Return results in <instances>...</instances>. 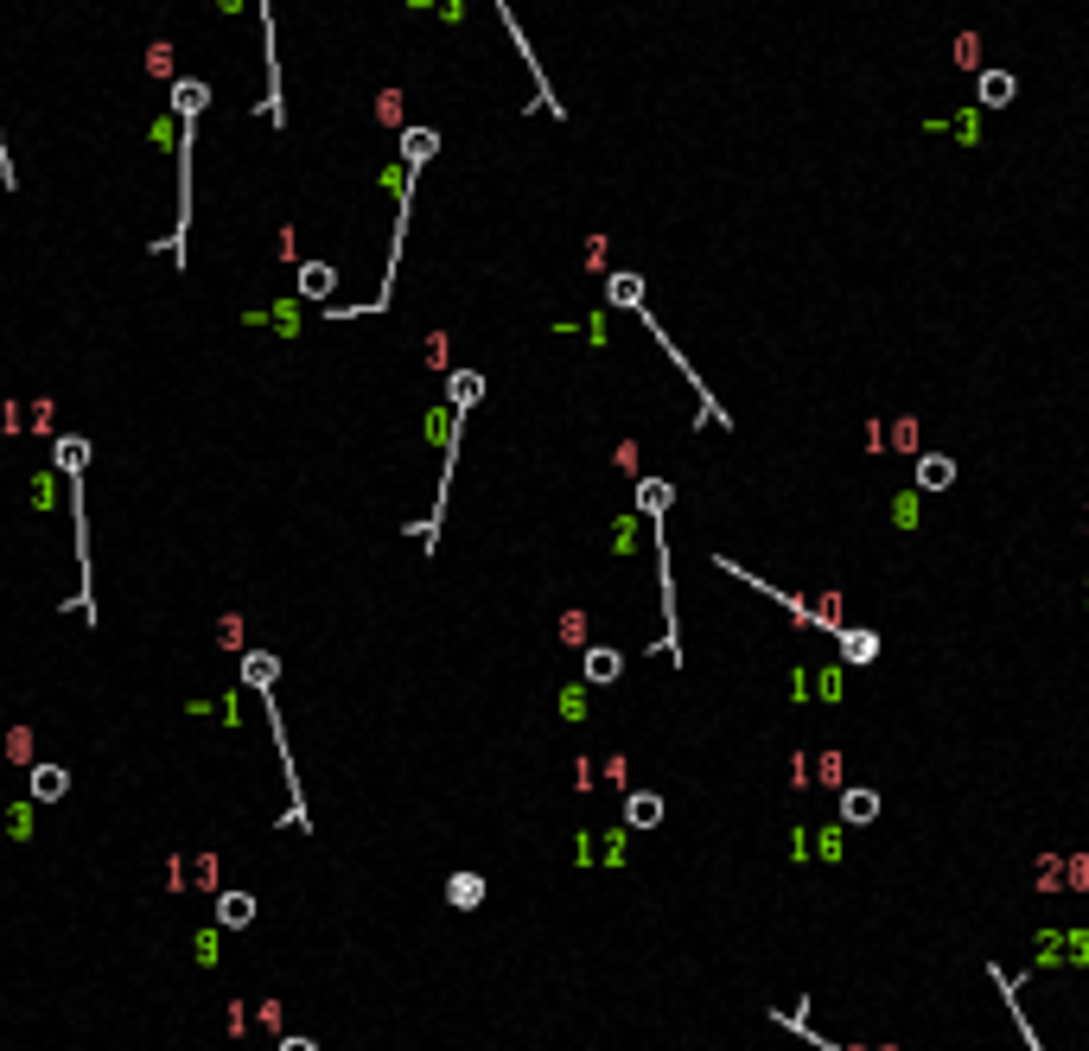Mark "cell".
<instances>
[{
  "label": "cell",
  "instance_id": "cell-1",
  "mask_svg": "<svg viewBox=\"0 0 1089 1051\" xmlns=\"http://www.w3.org/2000/svg\"><path fill=\"white\" fill-rule=\"evenodd\" d=\"M204 102H211V90H204L198 77H172V115H179V230H172V243H166L172 262H185V236H192V147H198Z\"/></svg>",
  "mask_w": 1089,
  "mask_h": 1051
},
{
  "label": "cell",
  "instance_id": "cell-2",
  "mask_svg": "<svg viewBox=\"0 0 1089 1051\" xmlns=\"http://www.w3.org/2000/svg\"><path fill=\"white\" fill-rule=\"evenodd\" d=\"M83 465H90V440L64 434L58 440V472L71 478V523H77V567H83V612H90V516H83Z\"/></svg>",
  "mask_w": 1089,
  "mask_h": 1051
},
{
  "label": "cell",
  "instance_id": "cell-3",
  "mask_svg": "<svg viewBox=\"0 0 1089 1051\" xmlns=\"http://www.w3.org/2000/svg\"><path fill=\"white\" fill-rule=\"evenodd\" d=\"M434 147H440V134H434V128H402V160H408L414 172L434 160Z\"/></svg>",
  "mask_w": 1089,
  "mask_h": 1051
},
{
  "label": "cell",
  "instance_id": "cell-4",
  "mask_svg": "<svg viewBox=\"0 0 1089 1051\" xmlns=\"http://www.w3.org/2000/svg\"><path fill=\"white\" fill-rule=\"evenodd\" d=\"M446 905L478 911L484 905V880H478V873H453V880H446Z\"/></svg>",
  "mask_w": 1089,
  "mask_h": 1051
},
{
  "label": "cell",
  "instance_id": "cell-5",
  "mask_svg": "<svg viewBox=\"0 0 1089 1051\" xmlns=\"http://www.w3.org/2000/svg\"><path fill=\"white\" fill-rule=\"evenodd\" d=\"M64 790H71V771H64V765H39V771H32V797H39V803H58Z\"/></svg>",
  "mask_w": 1089,
  "mask_h": 1051
},
{
  "label": "cell",
  "instance_id": "cell-6",
  "mask_svg": "<svg viewBox=\"0 0 1089 1051\" xmlns=\"http://www.w3.org/2000/svg\"><path fill=\"white\" fill-rule=\"evenodd\" d=\"M625 822H631V829H656V822H663V797H650V790H637V797L625 803Z\"/></svg>",
  "mask_w": 1089,
  "mask_h": 1051
},
{
  "label": "cell",
  "instance_id": "cell-7",
  "mask_svg": "<svg viewBox=\"0 0 1089 1051\" xmlns=\"http://www.w3.org/2000/svg\"><path fill=\"white\" fill-rule=\"evenodd\" d=\"M446 395H453V408H472L484 395V376L478 370H453V376H446Z\"/></svg>",
  "mask_w": 1089,
  "mask_h": 1051
},
{
  "label": "cell",
  "instance_id": "cell-8",
  "mask_svg": "<svg viewBox=\"0 0 1089 1051\" xmlns=\"http://www.w3.org/2000/svg\"><path fill=\"white\" fill-rule=\"evenodd\" d=\"M249 918H255V899H249V892H223V899H217V924L236 930V924H249Z\"/></svg>",
  "mask_w": 1089,
  "mask_h": 1051
},
{
  "label": "cell",
  "instance_id": "cell-9",
  "mask_svg": "<svg viewBox=\"0 0 1089 1051\" xmlns=\"http://www.w3.org/2000/svg\"><path fill=\"white\" fill-rule=\"evenodd\" d=\"M1039 886H1083V860H1045V873H1039Z\"/></svg>",
  "mask_w": 1089,
  "mask_h": 1051
},
{
  "label": "cell",
  "instance_id": "cell-10",
  "mask_svg": "<svg viewBox=\"0 0 1089 1051\" xmlns=\"http://www.w3.org/2000/svg\"><path fill=\"white\" fill-rule=\"evenodd\" d=\"M242 676H249V688L268 695V688H274V657H268V650H249V657H242Z\"/></svg>",
  "mask_w": 1089,
  "mask_h": 1051
},
{
  "label": "cell",
  "instance_id": "cell-11",
  "mask_svg": "<svg viewBox=\"0 0 1089 1051\" xmlns=\"http://www.w3.org/2000/svg\"><path fill=\"white\" fill-rule=\"evenodd\" d=\"M332 281H338V274H332V268H325V262H313V268H300V294H306V300H325V294H332Z\"/></svg>",
  "mask_w": 1089,
  "mask_h": 1051
},
{
  "label": "cell",
  "instance_id": "cell-12",
  "mask_svg": "<svg viewBox=\"0 0 1089 1051\" xmlns=\"http://www.w3.org/2000/svg\"><path fill=\"white\" fill-rule=\"evenodd\" d=\"M841 809H847V822H873L879 816V797H873V790H847Z\"/></svg>",
  "mask_w": 1089,
  "mask_h": 1051
},
{
  "label": "cell",
  "instance_id": "cell-13",
  "mask_svg": "<svg viewBox=\"0 0 1089 1051\" xmlns=\"http://www.w3.org/2000/svg\"><path fill=\"white\" fill-rule=\"evenodd\" d=\"M618 669H625L618 650H593V657H586V676H593V682H618Z\"/></svg>",
  "mask_w": 1089,
  "mask_h": 1051
},
{
  "label": "cell",
  "instance_id": "cell-14",
  "mask_svg": "<svg viewBox=\"0 0 1089 1051\" xmlns=\"http://www.w3.org/2000/svg\"><path fill=\"white\" fill-rule=\"evenodd\" d=\"M981 102H994V109H1000V102H1013V77L1007 71H981Z\"/></svg>",
  "mask_w": 1089,
  "mask_h": 1051
},
{
  "label": "cell",
  "instance_id": "cell-15",
  "mask_svg": "<svg viewBox=\"0 0 1089 1051\" xmlns=\"http://www.w3.org/2000/svg\"><path fill=\"white\" fill-rule=\"evenodd\" d=\"M949 478H956V465H949V459H924V465H918V485H924V491H943Z\"/></svg>",
  "mask_w": 1089,
  "mask_h": 1051
},
{
  "label": "cell",
  "instance_id": "cell-16",
  "mask_svg": "<svg viewBox=\"0 0 1089 1051\" xmlns=\"http://www.w3.org/2000/svg\"><path fill=\"white\" fill-rule=\"evenodd\" d=\"M605 294H612L618 306H637V300H644V281H637V274H612V287H605Z\"/></svg>",
  "mask_w": 1089,
  "mask_h": 1051
},
{
  "label": "cell",
  "instance_id": "cell-17",
  "mask_svg": "<svg viewBox=\"0 0 1089 1051\" xmlns=\"http://www.w3.org/2000/svg\"><path fill=\"white\" fill-rule=\"evenodd\" d=\"M637 504H644L650 516H663V504H669V485H656V478H644V485H637Z\"/></svg>",
  "mask_w": 1089,
  "mask_h": 1051
},
{
  "label": "cell",
  "instance_id": "cell-18",
  "mask_svg": "<svg viewBox=\"0 0 1089 1051\" xmlns=\"http://www.w3.org/2000/svg\"><path fill=\"white\" fill-rule=\"evenodd\" d=\"M281 1051H319L313 1039H281Z\"/></svg>",
  "mask_w": 1089,
  "mask_h": 1051
}]
</instances>
